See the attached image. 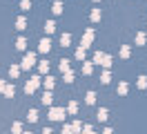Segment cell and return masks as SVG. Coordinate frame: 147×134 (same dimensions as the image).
Masks as SVG:
<instances>
[{"label":"cell","instance_id":"1","mask_svg":"<svg viewBox=\"0 0 147 134\" xmlns=\"http://www.w3.org/2000/svg\"><path fill=\"white\" fill-rule=\"evenodd\" d=\"M38 85H40V78H38V76H34V78H29V83L25 85V92H27V94H34Z\"/></svg>","mask_w":147,"mask_h":134},{"label":"cell","instance_id":"2","mask_svg":"<svg viewBox=\"0 0 147 134\" xmlns=\"http://www.w3.org/2000/svg\"><path fill=\"white\" fill-rule=\"evenodd\" d=\"M34 65H36V56H34V54H27L25 61H22V69H31Z\"/></svg>","mask_w":147,"mask_h":134},{"label":"cell","instance_id":"3","mask_svg":"<svg viewBox=\"0 0 147 134\" xmlns=\"http://www.w3.org/2000/svg\"><path fill=\"white\" fill-rule=\"evenodd\" d=\"M38 49H40L42 54H47L49 49H51V40H49V38H42V40H40V45H38Z\"/></svg>","mask_w":147,"mask_h":134},{"label":"cell","instance_id":"4","mask_svg":"<svg viewBox=\"0 0 147 134\" xmlns=\"http://www.w3.org/2000/svg\"><path fill=\"white\" fill-rule=\"evenodd\" d=\"M51 118H54V121L65 118V110H63V107H54V110H51Z\"/></svg>","mask_w":147,"mask_h":134},{"label":"cell","instance_id":"5","mask_svg":"<svg viewBox=\"0 0 147 134\" xmlns=\"http://www.w3.org/2000/svg\"><path fill=\"white\" fill-rule=\"evenodd\" d=\"M92 40H94V29H87V34H85V38H83V47H87Z\"/></svg>","mask_w":147,"mask_h":134},{"label":"cell","instance_id":"6","mask_svg":"<svg viewBox=\"0 0 147 134\" xmlns=\"http://www.w3.org/2000/svg\"><path fill=\"white\" fill-rule=\"evenodd\" d=\"M40 101H42V105H51V101H54V96H51V92H45Z\"/></svg>","mask_w":147,"mask_h":134},{"label":"cell","instance_id":"7","mask_svg":"<svg viewBox=\"0 0 147 134\" xmlns=\"http://www.w3.org/2000/svg\"><path fill=\"white\" fill-rule=\"evenodd\" d=\"M60 43H63L65 47H67V45L71 43V36H69V34H63V36H60Z\"/></svg>","mask_w":147,"mask_h":134},{"label":"cell","instance_id":"8","mask_svg":"<svg viewBox=\"0 0 147 134\" xmlns=\"http://www.w3.org/2000/svg\"><path fill=\"white\" fill-rule=\"evenodd\" d=\"M18 74H20V67H16V65H11V69H9V76H11V78H16Z\"/></svg>","mask_w":147,"mask_h":134},{"label":"cell","instance_id":"9","mask_svg":"<svg viewBox=\"0 0 147 134\" xmlns=\"http://www.w3.org/2000/svg\"><path fill=\"white\" fill-rule=\"evenodd\" d=\"M54 29H56V25L51 22V20H49V22L45 25V31H47V34H54Z\"/></svg>","mask_w":147,"mask_h":134},{"label":"cell","instance_id":"10","mask_svg":"<svg viewBox=\"0 0 147 134\" xmlns=\"http://www.w3.org/2000/svg\"><path fill=\"white\" fill-rule=\"evenodd\" d=\"M102 58H105V54H100V52H96V54H94V63H98V65H100Z\"/></svg>","mask_w":147,"mask_h":134},{"label":"cell","instance_id":"11","mask_svg":"<svg viewBox=\"0 0 147 134\" xmlns=\"http://www.w3.org/2000/svg\"><path fill=\"white\" fill-rule=\"evenodd\" d=\"M47 71H49V63L42 61V63H40V74H47Z\"/></svg>","mask_w":147,"mask_h":134},{"label":"cell","instance_id":"12","mask_svg":"<svg viewBox=\"0 0 147 134\" xmlns=\"http://www.w3.org/2000/svg\"><path fill=\"white\" fill-rule=\"evenodd\" d=\"M54 14H63V5L60 2H54V9H51Z\"/></svg>","mask_w":147,"mask_h":134},{"label":"cell","instance_id":"13","mask_svg":"<svg viewBox=\"0 0 147 134\" xmlns=\"http://www.w3.org/2000/svg\"><path fill=\"white\" fill-rule=\"evenodd\" d=\"M98 121H107V110H98Z\"/></svg>","mask_w":147,"mask_h":134},{"label":"cell","instance_id":"14","mask_svg":"<svg viewBox=\"0 0 147 134\" xmlns=\"http://www.w3.org/2000/svg\"><path fill=\"white\" fill-rule=\"evenodd\" d=\"M16 47H18V49H25V47H27V40H25V38H18Z\"/></svg>","mask_w":147,"mask_h":134},{"label":"cell","instance_id":"15","mask_svg":"<svg viewBox=\"0 0 147 134\" xmlns=\"http://www.w3.org/2000/svg\"><path fill=\"white\" fill-rule=\"evenodd\" d=\"M76 58H78V61H85V47H80V49L76 52Z\"/></svg>","mask_w":147,"mask_h":134},{"label":"cell","instance_id":"16","mask_svg":"<svg viewBox=\"0 0 147 134\" xmlns=\"http://www.w3.org/2000/svg\"><path fill=\"white\" fill-rule=\"evenodd\" d=\"M138 87H140V89L147 87V78H145V76H140V78H138Z\"/></svg>","mask_w":147,"mask_h":134},{"label":"cell","instance_id":"17","mask_svg":"<svg viewBox=\"0 0 147 134\" xmlns=\"http://www.w3.org/2000/svg\"><path fill=\"white\" fill-rule=\"evenodd\" d=\"M67 69H69V61H60V71L65 74Z\"/></svg>","mask_w":147,"mask_h":134},{"label":"cell","instance_id":"18","mask_svg":"<svg viewBox=\"0 0 147 134\" xmlns=\"http://www.w3.org/2000/svg\"><path fill=\"white\" fill-rule=\"evenodd\" d=\"M92 20H100V9H94L92 11Z\"/></svg>","mask_w":147,"mask_h":134},{"label":"cell","instance_id":"19","mask_svg":"<svg viewBox=\"0 0 147 134\" xmlns=\"http://www.w3.org/2000/svg\"><path fill=\"white\" fill-rule=\"evenodd\" d=\"M29 121H31V123L38 121V112H36V110H31V112H29Z\"/></svg>","mask_w":147,"mask_h":134},{"label":"cell","instance_id":"20","mask_svg":"<svg viewBox=\"0 0 147 134\" xmlns=\"http://www.w3.org/2000/svg\"><path fill=\"white\" fill-rule=\"evenodd\" d=\"M45 87H47V89H51V87H54V78H51V76H47V80H45Z\"/></svg>","mask_w":147,"mask_h":134},{"label":"cell","instance_id":"21","mask_svg":"<svg viewBox=\"0 0 147 134\" xmlns=\"http://www.w3.org/2000/svg\"><path fill=\"white\" fill-rule=\"evenodd\" d=\"M25 25H27V20H25V18H18V22H16V27H18V29H25Z\"/></svg>","mask_w":147,"mask_h":134},{"label":"cell","instance_id":"22","mask_svg":"<svg viewBox=\"0 0 147 134\" xmlns=\"http://www.w3.org/2000/svg\"><path fill=\"white\" fill-rule=\"evenodd\" d=\"M5 94H7V96H13V94H16V89H13V85H9V87H5Z\"/></svg>","mask_w":147,"mask_h":134},{"label":"cell","instance_id":"23","mask_svg":"<svg viewBox=\"0 0 147 134\" xmlns=\"http://www.w3.org/2000/svg\"><path fill=\"white\" fill-rule=\"evenodd\" d=\"M85 101H87V103H89V105H92L94 101H96V94H94V92H89V94H87V98H85Z\"/></svg>","mask_w":147,"mask_h":134},{"label":"cell","instance_id":"24","mask_svg":"<svg viewBox=\"0 0 147 134\" xmlns=\"http://www.w3.org/2000/svg\"><path fill=\"white\" fill-rule=\"evenodd\" d=\"M65 74H67V76H65V80H67V83H71V80H74V71H71V69H67Z\"/></svg>","mask_w":147,"mask_h":134},{"label":"cell","instance_id":"25","mask_svg":"<svg viewBox=\"0 0 147 134\" xmlns=\"http://www.w3.org/2000/svg\"><path fill=\"white\" fill-rule=\"evenodd\" d=\"M92 69H94V67H92V63H85V67H83L85 74H92Z\"/></svg>","mask_w":147,"mask_h":134},{"label":"cell","instance_id":"26","mask_svg":"<svg viewBox=\"0 0 147 134\" xmlns=\"http://www.w3.org/2000/svg\"><path fill=\"white\" fill-rule=\"evenodd\" d=\"M20 7H22V9H29V7H31V0H20Z\"/></svg>","mask_w":147,"mask_h":134},{"label":"cell","instance_id":"27","mask_svg":"<svg viewBox=\"0 0 147 134\" xmlns=\"http://www.w3.org/2000/svg\"><path fill=\"white\" fill-rule=\"evenodd\" d=\"M136 43H138V45L145 43V34H136Z\"/></svg>","mask_w":147,"mask_h":134},{"label":"cell","instance_id":"28","mask_svg":"<svg viewBox=\"0 0 147 134\" xmlns=\"http://www.w3.org/2000/svg\"><path fill=\"white\" fill-rule=\"evenodd\" d=\"M118 92H120V94H127V85H125V83H120V85H118Z\"/></svg>","mask_w":147,"mask_h":134},{"label":"cell","instance_id":"29","mask_svg":"<svg viewBox=\"0 0 147 134\" xmlns=\"http://www.w3.org/2000/svg\"><path fill=\"white\" fill-rule=\"evenodd\" d=\"M120 56H123V58H127V56H129V47H123V49H120Z\"/></svg>","mask_w":147,"mask_h":134},{"label":"cell","instance_id":"30","mask_svg":"<svg viewBox=\"0 0 147 134\" xmlns=\"http://www.w3.org/2000/svg\"><path fill=\"white\" fill-rule=\"evenodd\" d=\"M76 110H78V105H76V103H71V105H69V114H76Z\"/></svg>","mask_w":147,"mask_h":134},{"label":"cell","instance_id":"31","mask_svg":"<svg viewBox=\"0 0 147 134\" xmlns=\"http://www.w3.org/2000/svg\"><path fill=\"white\" fill-rule=\"evenodd\" d=\"M100 80H102V83H109V71H105V74H102V78H100Z\"/></svg>","mask_w":147,"mask_h":134},{"label":"cell","instance_id":"32","mask_svg":"<svg viewBox=\"0 0 147 134\" xmlns=\"http://www.w3.org/2000/svg\"><path fill=\"white\" fill-rule=\"evenodd\" d=\"M0 92H5V80H0Z\"/></svg>","mask_w":147,"mask_h":134}]
</instances>
